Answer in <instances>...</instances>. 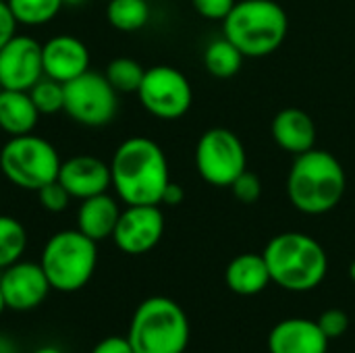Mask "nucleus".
Here are the masks:
<instances>
[{
    "label": "nucleus",
    "instance_id": "4",
    "mask_svg": "<svg viewBox=\"0 0 355 353\" xmlns=\"http://www.w3.org/2000/svg\"><path fill=\"white\" fill-rule=\"evenodd\" d=\"M289 33L287 10L277 0H237L223 21V35L245 58L275 54Z\"/></svg>",
    "mask_w": 355,
    "mask_h": 353
},
{
    "label": "nucleus",
    "instance_id": "26",
    "mask_svg": "<svg viewBox=\"0 0 355 353\" xmlns=\"http://www.w3.org/2000/svg\"><path fill=\"white\" fill-rule=\"evenodd\" d=\"M29 96H31L35 108L40 110V114H56L64 106V83L44 75L29 89Z\"/></svg>",
    "mask_w": 355,
    "mask_h": 353
},
{
    "label": "nucleus",
    "instance_id": "2",
    "mask_svg": "<svg viewBox=\"0 0 355 353\" xmlns=\"http://www.w3.org/2000/svg\"><path fill=\"white\" fill-rule=\"evenodd\" d=\"M347 189V175L339 158L327 150L312 148L295 156L287 173V198L291 206L308 216L335 210Z\"/></svg>",
    "mask_w": 355,
    "mask_h": 353
},
{
    "label": "nucleus",
    "instance_id": "9",
    "mask_svg": "<svg viewBox=\"0 0 355 353\" xmlns=\"http://www.w3.org/2000/svg\"><path fill=\"white\" fill-rule=\"evenodd\" d=\"M62 110L71 121L83 127H104L112 123L119 112V92L110 85L106 75L85 71L64 83Z\"/></svg>",
    "mask_w": 355,
    "mask_h": 353
},
{
    "label": "nucleus",
    "instance_id": "5",
    "mask_svg": "<svg viewBox=\"0 0 355 353\" xmlns=\"http://www.w3.org/2000/svg\"><path fill=\"white\" fill-rule=\"evenodd\" d=\"M191 329L185 310L171 298L144 300L129 322L127 339L135 353H185Z\"/></svg>",
    "mask_w": 355,
    "mask_h": 353
},
{
    "label": "nucleus",
    "instance_id": "6",
    "mask_svg": "<svg viewBox=\"0 0 355 353\" xmlns=\"http://www.w3.org/2000/svg\"><path fill=\"white\" fill-rule=\"evenodd\" d=\"M48 283L54 291L75 293L83 289L98 266V241L83 235L79 229L54 233L40 256Z\"/></svg>",
    "mask_w": 355,
    "mask_h": 353
},
{
    "label": "nucleus",
    "instance_id": "31",
    "mask_svg": "<svg viewBox=\"0 0 355 353\" xmlns=\"http://www.w3.org/2000/svg\"><path fill=\"white\" fill-rule=\"evenodd\" d=\"M17 25H19V23H17L12 10H10V6H8V2H6V0H0V50H2V46H4L10 37L17 35Z\"/></svg>",
    "mask_w": 355,
    "mask_h": 353
},
{
    "label": "nucleus",
    "instance_id": "23",
    "mask_svg": "<svg viewBox=\"0 0 355 353\" xmlns=\"http://www.w3.org/2000/svg\"><path fill=\"white\" fill-rule=\"evenodd\" d=\"M27 248L25 227L6 214H0V270L19 262Z\"/></svg>",
    "mask_w": 355,
    "mask_h": 353
},
{
    "label": "nucleus",
    "instance_id": "12",
    "mask_svg": "<svg viewBox=\"0 0 355 353\" xmlns=\"http://www.w3.org/2000/svg\"><path fill=\"white\" fill-rule=\"evenodd\" d=\"M44 77L42 44L29 35L10 37L0 50L2 89L29 92Z\"/></svg>",
    "mask_w": 355,
    "mask_h": 353
},
{
    "label": "nucleus",
    "instance_id": "10",
    "mask_svg": "<svg viewBox=\"0 0 355 353\" xmlns=\"http://www.w3.org/2000/svg\"><path fill=\"white\" fill-rule=\"evenodd\" d=\"M141 106L160 121H177L185 117L193 104V89L185 73L171 64L146 69L137 89Z\"/></svg>",
    "mask_w": 355,
    "mask_h": 353
},
{
    "label": "nucleus",
    "instance_id": "29",
    "mask_svg": "<svg viewBox=\"0 0 355 353\" xmlns=\"http://www.w3.org/2000/svg\"><path fill=\"white\" fill-rule=\"evenodd\" d=\"M316 322L322 329V333L329 337V341L337 339V337H343L347 333V329H349V316L339 308H331V310L322 312Z\"/></svg>",
    "mask_w": 355,
    "mask_h": 353
},
{
    "label": "nucleus",
    "instance_id": "18",
    "mask_svg": "<svg viewBox=\"0 0 355 353\" xmlns=\"http://www.w3.org/2000/svg\"><path fill=\"white\" fill-rule=\"evenodd\" d=\"M225 283L227 287L241 298H252L262 293L272 281H270V270L262 254H239L235 256L227 270H225Z\"/></svg>",
    "mask_w": 355,
    "mask_h": 353
},
{
    "label": "nucleus",
    "instance_id": "28",
    "mask_svg": "<svg viewBox=\"0 0 355 353\" xmlns=\"http://www.w3.org/2000/svg\"><path fill=\"white\" fill-rule=\"evenodd\" d=\"M37 200H40V206L44 210L56 214V212L67 210V206L71 202V196L58 181H52V183L44 185L42 189H37Z\"/></svg>",
    "mask_w": 355,
    "mask_h": 353
},
{
    "label": "nucleus",
    "instance_id": "24",
    "mask_svg": "<svg viewBox=\"0 0 355 353\" xmlns=\"http://www.w3.org/2000/svg\"><path fill=\"white\" fill-rule=\"evenodd\" d=\"M6 2L17 23L27 27H40L50 23L64 6L62 0H6Z\"/></svg>",
    "mask_w": 355,
    "mask_h": 353
},
{
    "label": "nucleus",
    "instance_id": "11",
    "mask_svg": "<svg viewBox=\"0 0 355 353\" xmlns=\"http://www.w3.org/2000/svg\"><path fill=\"white\" fill-rule=\"evenodd\" d=\"M164 235V214L160 206L141 204L121 210L114 227V246L127 256H141L152 252Z\"/></svg>",
    "mask_w": 355,
    "mask_h": 353
},
{
    "label": "nucleus",
    "instance_id": "17",
    "mask_svg": "<svg viewBox=\"0 0 355 353\" xmlns=\"http://www.w3.org/2000/svg\"><path fill=\"white\" fill-rule=\"evenodd\" d=\"M270 135L275 144L293 156H300L314 148L316 125L314 119L302 108H283L275 114L270 125Z\"/></svg>",
    "mask_w": 355,
    "mask_h": 353
},
{
    "label": "nucleus",
    "instance_id": "3",
    "mask_svg": "<svg viewBox=\"0 0 355 353\" xmlns=\"http://www.w3.org/2000/svg\"><path fill=\"white\" fill-rule=\"evenodd\" d=\"M262 256L268 264L270 281L291 293L316 289L329 273V256L322 243L300 231L275 235Z\"/></svg>",
    "mask_w": 355,
    "mask_h": 353
},
{
    "label": "nucleus",
    "instance_id": "25",
    "mask_svg": "<svg viewBox=\"0 0 355 353\" xmlns=\"http://www.w3.org/2000/svg\"><path fill=\"white\" fill-rule=\"evenodd\" d=\"M104 75L119 94H137L141 79L146 75V69L137 60L121 56L108 62Z\"/></svg>",
    "mask_w": 355,
    "mask_h": 353
},
{
    "label": "nucleus",
    "instance_id": "22",
    "mask_svg": "<svg viewBox=\"0 0 355 353\" xmlns=\"http://www.w3.org/2000/svg\"><path fill=\"white\" fill-rule=\"evenodd\" d=\"M106 19L119 31H139L150 21V4L148 0H110L106 6Z\"/></svg>",
    "mask_w": 355,
    "mask_h": 353
},
{
    "label": "nucleus",
    "instance_id": "20",
    "mask_svg": "<svg viewBox=\"0 0 355 353\" xmlns=\"http://www.w3.org/2000/svg\"><path fill=\"white\" fill-rule=\"evenodd\" d=\"M40 121V110L35 108L29 92L0 89V129L15 135L33 133Z\"/></svg>",
    "mask_w": 355,
    "mask_h": 353
},
{
    "label": "nucleus",
    "instance_id": "38",
    "mask_svg": "<svg viewBox=\"0 0 355 353\" xmlns=\"http://www.w3.org/2000/svg\"><path fill=\"white\" fill-rule=\"evenodd\" d=\"M349 279L355 283V260L349 264Z\"/></svg>",
    "mask_w": 355,
    "mask_h": 353
},
{
    "label": "nucleus",
    "instance_id": "37",
    "mask_svg": "<svg viewBox=\"0 0 355 353\" xmlns=\"http://www.w3.org/2000/svg\"><path fill=\"white\" fill-rule=\"evenodd\" d=\"M4 310H6V302H4V295H2V289H0V316H2Z\"/></svg>",
    "mask_w": 355,
    "mask_h": 353
},
{
    "label": "nucleus",
    "instance_id": "39",
    "mask_svg": "<svg viewBox=\"0 0 355 353\" xmlns=\"http://www.w3.org/2000/svg\"><path fill=\"white\" fill-rule=\"evenodd\" d=\"M0 89H2V85H0Z\"/></svg>",
    "mask_w": 355,
    "mask_h": 353
},
{
    "label": "nucleus",
    "instance_id": "34",
    "mask_svg": "<svg viewBox=\"0 0 355 353\" xmlns=\"http://www.w3.org/2000/svg\"><path fill=\"white\" fill-rule=\"evenodd\" d=\"M0 353H17L15 343L10 339H6L4 335H0Z\"/></svg>",
    "mask_w": 355,
    "mask_h": 353
},
{
    "label": "nucleus",
    "instance_id": "16",
    "mask_svg": "<svg viewBox=\"0 0 355 353\" xmlns=\"http://www.w3.org/2000/svg\"><path fill=\"white\" fill-rule=\"evenodd\" d=\"M270 353H327L329 337L316 320L285 318L277 322L268 335Z\"/></svg>",
    "mask_w": 355,
    "mask_h": 353
},
{
    "label": "nucleus",
    "instance_id": "14",
    "mask_svg": "<svg viewBox=\"0 0 355 353\" xmlns=\"http://www.w3.org/2000/svg\"><path fill=\"white\" fill-rule=\"evenodd\" d=\"M56 181L69 191L71 198L87 200L92 196L106 193L108 187H112L110 164L92 154L71 156L60 164Z\"/></svg>",
    "mask_w": 355,
    "mask_h": 353
},
{
    "label": "nucleus",
    "instance_id": "30",
    "mask_svg": "<svg viewBox=\"0 0 355 353\" xmlns=\"http://www.w3.org/2000/svg\"><path fill=\"white\" fill-rule=\"evenodd\" d=\"M237 0H191L196 12L210 21H225Z\"/></svg>",
    "mask_w": 355,
    "mask_h": 353
},
{
    "label": "nucleus",
    "instance_id": "15",
    "mask_svg": "<svg viewBox=\"0 0 355 353\" xmlns=\"http://www.w3.org/2000/svg\"><path fill=\"white\" fill-rule=\"evenodd\" d=\"M42 62L46 77L69 83L89 71V50L79 37L60 33L42 44Z\"/></svg>",
    "mask_w": 355,
    "mask_h": 353
},
{
    "label": "nucleus",
    "instance_id": "33",
    "mask_svg": "<svg viewBox=\"0 0 355 353\" xmlns=\"http://www.w3.org/2000/svg\"><path fill=\"white\" fill-rule=\"evenodd\" d=\"M183 200H185V189H183V185L171 181V183L166 185L164 193H162L160 204H164V206H179Z\"/></svg>",
    "mask_w": 355,
    "mask_h": 353
},
{
    "label": "nucleus",
    "instance_id": "36",
    "mask_svg": "<svg viewBox=\"0 0 355 353\" xmlns=\"http://www.w3.org/2000/svg\"><path fill=\"white\" fill-rule=\"evenodd\" d=\"M62 4L64 6H81V4H85V0H62Z\"/></svg>",
    "mask_w": 355,
    "mask_h": 353
},
{
    "label": "nucleus",
    "instance_id": "1",
    "mask_svg": "<svg viewBox=\"0 0 355 353\" xmlns=\"http://www.w3.org/2000/svg\"><path fill=\"white\" fill-rule=\"evenodd\" d=\"M110 175L116 198L127 206H160L162 193L171 183L164 150L144 135L129 137L114 150Z\"/></svg>",
    "mask_w": 355,
    "mask_h": 353
},
{
    "label": "nucleus",
    "instance_id": "19",
    "mask_svg": "<svg viewBox=\"0 0 355 353\" xmlns=\"http://www.w3.org/2000/svg\"><path fill=\"white\" fill-rule=\"evenodd\" d=\"M119 216V202L108 193H98L87 200H81V206L77 210V229L89 239L102 241L112 237Z\"/></svg>",
    "mask_w": 355,
    "mask_h": 353
},
{
    "label": "nucleus",
    "instance_id": "32",
    "mask_svg": "<svg viewBox=\"0 0 355 353\" xmlns=\"http://www.w3.org/2000/svg\"><path fill=\"white\" fill-rule=\"evenodd\" d=\"M92 353H135L127 337H106L102 339Z\"/></svg>",
    "mask_w": 355,
    "mask_h": 353
},
{
    "label": "nucleus",
    "instance_id": "35",
    "mask_svg": "<svg viewBox=\"0 0 355 353\" xmlns=\"http://www.w3.org/2000/svg\"><path fill=\"white\" fill-rule=\"evenodd\" d=\"M33 353H64L62 350H58L56 345H44V347H37Z\"/></svg>",
    "mask_w": 355,
    "mask_h": 353
},
{
    "label": "nucleus",
    "instance_id": "8",
    "mask_svg": "<svg viewBox=\"0 0 355 353\" xmlns=\"http://www.w3.org/2000/svg\"><path fill=\"white\" fill-rule=\"evenodd\" d=\"M196 171L212 187H231L248 171V152L239 135L227 127L204 131L196 144Z\"/></svg>",
    "mask_w": 355,
    "mask_h": 353
},
{
    "label": "nucleus",
    "instance_id": "21",
    "mask_svg": "<svg viewBox=\"0 0 355 353\" xmlns=\"http://www.w3.org/2000/svg\"><path fill=\"white\" fill-rule=\"evenodd\" d=\"M243 58L245 56L239 52V48L225 35L212 40L204 50V67L212 77L218 79L235 77L243 67Z\"/></svg>",
    "mask_w": 355,
    "mask_h": 353
},
{
    "label": "nucleus",
    "instance_id": "7",
    "mask_svg": "<svg viewBox=\"0 0 355 353\" xmlns=\"http://www.w3.org/2000/svg\"><path fill=\"white\" fill-rule=\"evenodd\" d=\"M60 156L56 148L33 133L10 137L0 150V171L15 187L37 191L58 179Z\"/></svg>",
    "mask_w": 355,
    "mask_h": 353
},
{
    "label": "nucleus",
    "instance_id": "27",
    "mask_svg": "<svg viewBox=\"0 0 355 353\" xmlns=\"http://www.w3.org/2000/svg\"><path fill=\"white\" fill-rule=\"evenodd\" d=\"M229 189L233 191L235 200L241 202V204H256V202L262 198V181H260V177H258L256 173H252V171L241 173V175L233 181V185H231Z\"/></svg>",
    "mask_w": 355,
    "mask_h": 353
},
{
    "label": "nucleus",
    "instance_id": "13",
    "mask_svg": "<svg viewBox=\"0 0 355 353\" xmlns=\"http://www.w3.org/2000/svg\"><path fill=\"white\" fill-rule=\"evenodd\" d=\"M0 289L8 310L31 312L44 304L52 291L40 262H15L0 275Z\"/></svg>",
    "mask_w": 355,
    "mask_h": 353
}]
</instances>
